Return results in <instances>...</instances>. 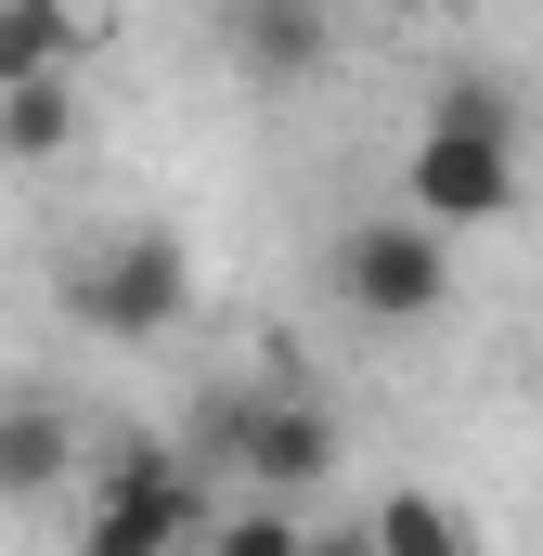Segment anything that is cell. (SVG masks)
Wrapping results in <instances>:
<instances>
[{"label":"cell","mask_w":543,"mask_h":556,"mask_svg":"<svg viewBox=\"0 0 543 556\" xmlns=\"http://www.w3.org/2000/svg\"><path fill=\"white\" fill-rule=\"evenodd\" d=\"M414 207L453 220V233H479V220L518 207V104L492 78H453L427 104V130H414Z\"/></svg>","instance_id":"obj_1"},{"label":"cell","mask_w":543,"mask_h":556,"mask_svg":"<svg viewBox=\"0 0 543 556\" xmlns=\"http://www.w3.org/2000/svg\"><path fill=\"white\" fill-rule=\"evenodd\" d=\"M337 298L363 311V324H440L453 311V220H350L337 233Z\"/></svg>","instance_id":"obj_2"},{"label":"cell","mask_w":543,"mask_h":556,"mask_svg":"<svg viewBox=\"0 0 543 556\" xmlns=\"http://www.w3.org/2000/svg\"><path fill=\"white\" fill-rule=\"evenodd\" d=\"M194 311V260H181V233H104V247H78V273H65V324H91V337H168Z\"/></svg>","instance_id":"obj_3"},{"label":"cell","mask_w":543,"mask_h":556,"mask_svg":"<svg viewBox=\"0 0 543 556\" xmlns=\"http://www.w3.org/2000/svg\"><path fill=\"white\" fill-rule=\"evenodd\" d=\"M220 518L194 505V479L155 453V440H117L104 453V492H91V518H78V544L91 556H168V544H207Z\"/></svg>","instance_id":"obj_4"},{"label":"cell","mask_w":543,"mask_h":556,"mask_svg":"<svg viewBox=\"0 0 543 556\" xmlns=\"http://www.w3.org/2000/svg\"><path fill=\"white\" fill-rule=\"evenodd\" d=\"M220 440H233V466H247L260 492H311V479L337 466V415L298 402V389H260L247 415H220Z\"/></svg>","instance_id":"obj_5"},{"label":"cell","mask_w":543,"mask_h":556,"mask_svg":"<svg viewBox=\"0 0 543 556\" xmlns=\"http://www.w3.org/2000/svg\"><path fill=\"white\" fill-rule=\"evenodd\" d=\"M324 0H233V65L260 78V91H298V78H324Z\"/></svg>","instance_id":"obj_6"},{"label":"cell","mask_w":543,"mask_h":556,"mask_svg":"<svg viewBox=\"0 0 543 556\" xmlns=\"http://www.w3.org/2000/svg\"><path fill=\"white\" fill-rule=\"evenodd\" d=\"M65 466H78V427H65V402H0V505L65 492Z\"/></svg>","instance_id":"obj_7"},{"label":"cell","mask_w":543,"mask_h":556,"mask_svg":"<svg viewBox=\"0 0 543 556\" xmlns=\"http://www.w3.org/2000/svg\"><path fill=\"white\" fill-rule=\"evenodd\" d=\"M78 142V65H52V78H13L0 91V168H52Z\"/></svg>","instance_id":"obj_8"},{"label":"cell","mask_w":543,"mask_h":556,"mask_svg":"<svg viewBox=\"0 0 543 556\" xmlns=\"http://www.w3.org/2000/svg\"><path fill=\"white\" fill-rule=\"evenodd\" d=\"M78 65V0H0V91Z\"/></svg>","instance_id":"obj_9"},{"label":"cell","mask_w":543,"mask_h":556,"mask_svg":"<svg viewBox=\"0 0 543 556\" xmlns=\"http://www.w3.org/2000/svg\"><path fill=\"white\" fill-rule=\"evenodd\" d=\"M376 544H389V556H453L466 531H453V505H427V492H389V505H376Z\"/></svg>","instance_id":"obj_10"},{"label":"cell","mask_w":543,"mask_h":556,"mask_svg":"<svg viewBox=\"0 0 543 556\" xmlns=\"http://www.w3.org/2000/svg\"><path fill=\"white\" fill-rule=\"evenodd\" d=\"M207 544H233V556H298V505H247V518H220Z\"/></svg>","instance_id":"obj_11"},{"label":"cell","mask_w":543,"mask_h":556,"mask_svg":"<svg viewBox=\"0 0 543 556\" xmlns=\"http://www.w3.org/2000/svg\"><path fill=\"white\" fill-rule=\"evenodd\" d=\"M376 13H427V0H376Z\"/></svg>","instance_id":"obj_12"}]
</instances>
